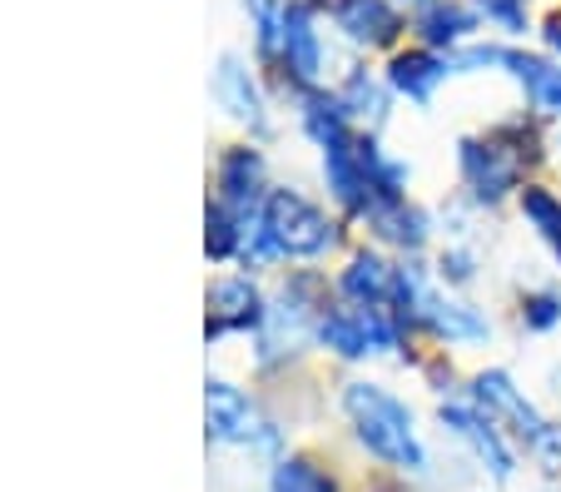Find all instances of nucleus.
<instances>
[{"instance_id":"nucleus-1","label":"nucleus","mask_w":561,"mask_h":492,"mask_svg":"<svg viewBox=\"0 0 561 492\" xmlns=\"http://www.w3.org/2000/svg\"><path fill=\"white\" fill-rule=\"evenodd\" d=\"M343 413H348L353 438L368 458H378L382 468L408 472V478H427L433 458L417 438V417L403 398H392L382 384H348L343 388Z\"/></svg>"},{"instance_id":"nucleus-2","label":"nucleus","mask_w":561,"mask_h":492,"mask_svg":"<svg viewBox=\"0 0 561 492\" xmlns=\"http://www.w3.org/2000/svg\"><path fill=\"white\" fill-rule=\"evenodd\" d=\"M264 225H268V234H274V244L284 259H318V254H329L333 239H339L333 234L339 225H333L313 199H304L298 190H268Z\"/></svg>"},{"instance_id":"nucleus-3","label":"nucleus","mask_w":561,"mask_h":492,"mask_svg":"<svg viewBox=\"0 0 561 492\" xmlns=\"http://www.w3.org/2000/svg\"><path fill=\"white\" fill-rule=\"evenodd\" d=\"M437 417H443V428L453 433L467 453H472L477 468L488 472L492 482L507 488V482L517 478V453H512V443L502 438V428L477 403H443L437 408Z\"/></svg>"},{"instance_id":"nucleus-4","label":"nucleus","mask_w":561,"mask_h":492,"mask_svg":"<svg viewBox=\"0 0 561 492\" xmlns=\"http://www.w3.org/2000/svg\"><path fill=\"white\" fill-rule=\"evenodd\" d=\"M472 403L482 408L497 428H507L522 448H531V438L551 423V417H541V408L531 403V398L512 384V374H502V368H482V374L472 378Z\"/></svg>"},{"instance_id":"nucleus-5","label":"nucleus","mask_w":561,"mask_h":492,"mask_svg":"<svg viewBox=\"0 0 561 492\" xmlns=\"http://www.w3.org/2000/svg\"><path fill=\"white\" fill-rule=\"evenodd\" d=\"M204 423H209V438L229 443V448H254L259 433L268 428V417H259L254 398L244 388H233L229 378L204 384Z\"/></svg>"},{"instance_id":"nucleus-6","label":"nucleus","mask_w":561,"mask_h":492,"mask_svg":"<svg viewBox=\"0 0 561 492\" xmlns=\"http://www.w3.org/2000/svg\"><path fill=\"white\" fill-rule=\"evenodd\" d=\"M268 323V304L264 294L254 289L249 274H229V278H214L209 284V323H204V339H224V333H249V329H264Z\"/></svg>"},{"instance_id":"nucleus-7","label":"nucleus","mask_w":561,"mask_h":492,"mask_svg":"<svg viewBox=\"0 0 561 492\" xmlns=\"http://www.w3.org/2000/svg\"><path fill=\"white\" fill-rule=\"evenodd\" d=\"M264 155L249 150V145H233V150L219 155V204L239 219V229L254 225L264 215Z\"/></svg>"},{"instance_id":"nucleus-8","label":"nucleus","mask_w":561,"mask_h":492,"mask_svg":"<svg viewBox=\"0 0 561 492\" xmlns=\"http://www.w3.org/2000/svg\"><path fill=\"white\" fill-rule=\"evenodd\" d=\"M457 164H462V184L472 190L477 204H497L507 190H517V155L497 139H472L457 145Z\"/></svg>"},{"instance_id":"nucleus-9","label":"nucleus","mask_w":561,"mask_h":492,"mask_svg":"<svg viewBox=\"0 0 561 492\" xmlns=\"http://www.w3.org/2000/svg\"><path fill=\"white\" fill-rule=\"evenodd\" d=\"M323 180H329L333 199L348 209V215H373L378 209V194H373V180L368 170L358 164V135L323 150Z\"/></svg>"},{"instance_id":"nucleus-10","label":"nucleus","mask_w":561,"mask_h":492,"mask_svg":"<svg viewBox=\"0 0 561 492\" xmlns=\"http://www.w3.org/2000/svg\"><path fill=\"white\" fill-rule=\"evenodd\" d=\"M214 95H219V105L229 110L239 125H249L254 135H268V115H264V100H259V85H254V76H249V65L239 60L233 50L219 55V70H214Z\"/></svg>"},{"instance_id":"nucleus-11","label":"nucleus","mask_w":561,"mask_h":492,"mask_svg":"<svg viewBox=\"0 0 561 492\" xmlns=\"http://www.w3.org/2000/svg\"><path fill=\"white\" fill-rule=\"evenodd\" d=\"M278 60L288 65V76L298 85H313L323 76V45H318L313 31V5L308 0H288V15H284V55Z\"/></svg>"},{"instance_id":"nucleus-12","label":"nucleus","mask_w":561,"mask_h":492,"mask_svg":"<svg viewBox=\"0 0 561 492\" xmlns=\"http://www.w3.org/2000/svg\"><path fill=\"white\" fill-rule=\"evenodd\" d=\"M333 21L353 45H392L398 41V11L388 0H333Z\"/></svg>"},{"instance_id":"nucleus-13","label":"nucleus","mask_w":561,"mask_h":492,"mask_svg":"<svg viewBox=\"0 0 561 492\" xmlns=\"http://www.w3.org/2000/svg\"><path fill=\"white\" fill-rule=\"evenodd\" d=\"M447 76H453V70H447V55H433V50H403V55H392V65H388V85L398 90V95L417 100V105H427L433 90L443 85Z\"/></svg>"},{"instance_id":"nucleus-14","label":"nucleus","mask_w":561,"mask_h":492,"mask_svg":"<svg viewBox=\"0 0 561 492\" xmlns=\"http://www.w3.org/2000/svg\"><path fill=\"white\" fill-rule=\"evenodd\" d=\"M423 323L447 343H488L492 339V323L462 299H437L433 294L423 309Z\"/></svg>"},{"instance_id":"nucleus-15","label":"nucleus","mask_w":561,"mask_h":492,"mask_svg":"<svg viewBox=\"0 0 561 492\" xmlns=\"http://www.w3.org/2000/svg\"><path fill=\"white\" fill-rule=\"evenodd\" d=\"M512 70V80H517L522 90H527V100L537 110H547V115H561V70L551 60H537V55H522V50H507V60H502Z\"/></svg>"},{"instance_id":"nucleus-16","label":"nucleus","mask_w":561,"mask_h":492,"mask_svg":"<svg viewBox=\"0 0 561 492\" xmlns=\"http://www.w3.org/2000/svg\"><path fill=\"white\" fill-rule=\"evenodd\" d=\"M392 274H398V268H388L373 249H358V254L348 259V268H343L339 289L348 294L353 304H382V299H392Z\"/></svg>"},{"instance_id":"nucleus-17","label":"nucleus","mask_w":561,"mask_h":492,"mask_svg":"<svg viewBox=\"0 0 561 492\" xmlns=\"http://www.w3.org/2000/svg\"><path fill=\"white\" fill-rule=\"evenodd\" d=\"M373 229H378L382 239H388V244H398V249H408V254H417V249L427 244V215L423 209H413V204L408 199H398V204H378V209H373Z\"/></svg>"},{"instance_id":"nucleus-18","label":"nucleus","mask_w":561,"mask_h":492,"mask_svg":"<svg viewBox=\"0 0 561 492\" xmlns=\"http://www.w3.org/2000/svg\"><path fill=\"white\" fill-rule=\"evenodd\" d=\"M268 492H339V478L308 453H288L268 468Z\"/></svg>"},{"instance_id":"nucleus-19","label":"nucleus","mask_w":561,"mask_h":492,"mask_svg":"<svg viewBox=\"0 0 561 492\" xmlns=\"http://www.w3.org/2000/svg\"><path fill=\"white\" fill-rule=\"evenodd\" d=\"M313 333H318V343L323 348H333L339 358H368V339H363V329H358V319H353V309H323L318 313V323H313Z\"/></svg>"},{"instance_id":"nucleus-20","label":"nucleus","mask_w":561,"mask_h":492,"mask_svg":"<svg viewBox=\"0 0 561 492\" xmlns=\"http://www.w3.org/2000/svg\"><path fill=\"white\" fill-rule=\"evenodd\" d=\"M339 105L348 110V119L358 115V119H368V125L378 129L382 119H388V90H382L378 80H373L368 70H363V65H358V70H353V76L343 80V90H339Z\"/></svg>"},{"instance_id":"nucleus-21","label":"nucleus","mask_w":561,"mask_h":492,"mask_svg":"<svg viewBox=\"0 0 561 492\" xmlns=\"http://www.w3.org/2000/svg\"><path fill=\"white\" fill-rule=\"evenodd\" d=\"M517 204H522V219H527V225L551 244V254L561 259V199L551 190H541V184H527Z\"/></svg>"},{"instance_id":"nucleus-22","label":"nucleus","mask_w":561,"mask_h":492,"mask_svg":"<svg viewBox=\"0 0 561 492\" xmlns=\"http://www.w3.org/2000/svg\"><path fill=\"white\" fill-rule=\"evenodd\" d=\"M477 31V15L462 11V5H433V11H423V41L433 45H462L467 35Z\"/></svg>"},{"instance_id":"nucleus-23","label":"nucleus","mask_w":561,"mask_h":492,"mask_svg":"<svg viewBox=\"0 0 561 492\" xmlns=\"http://www.w3.org/2000/svg\"><path fill=\"white\" fill-rule=\"evenodd\" d=\"M204 225H209V234H204V249H209V259H233V254H239V239H244V229H239V219H233L219 199L209 204Z\"/></svg>"},{"instance_id":"nucleus-24","label":"nucleus","mask_w":561,"mask_h":492,"mask_svg":"<svg viewBox=\"0 0 561 492\" xmlns=\"http://www.w3.org/2000/svg\"><path fill=\"white\" fill-rule=\"evenodd\" d=\"M527 458L537 462L547 478H561V423H547V428L531 438V448H527Z\"/></svg>"},{"instance_id":"nucleus-25","label":"nucleus","mask_w":561,"mask_h":492,"mask_svg":"<svg viewBox=\"0 0 561 492\" xmlns=\"http://www.w3.org/2000/svg\"><path fill=\"white\" fill-rule=\"evenodd\" d=\"M522 323H527L531 333H547L561 323V299L557 294H527V304H522Z\"/></svg>"},{"instance_id":"nucleus-26","label":"nucleus","mask_w":561,"mask_h":492,"mask_svg":"<svg viewBox=\"0 0 561 492\" xmlns=\"http://www.w3.org/2000/svg\"><path fill=\"white\" fill-rule=\"evenodd\" d=\"M482 11L502 31H527V0H482Z\"/></svg>"},{"instance_id":"nucleus-27","label":"nucleus","mask_w":561,"mask_h":492,"mask_svg":"<svg viewBox=\"0 0 561 492\" xmlns=\"http://www.w3.org/2000/svg\"><path fill=\"white\" fill-rule=\"evenodd\" d=\"M472 274H477L472 249H447L443 254V278L447 284H472Z\"/></svg>"},{"instance_id":"nucleus-28","label":"nucleus","mask_w":561,"mask_h":492,"mask_svg":"<svg viewBox=\"0 0 561 492\" xmlns=\"http://www.w3.org/2000/svg\"><path fill=\"white\" fill-rule=\"evenodd\" d=\"M541 35H547V45L561 55V15H551V21H547V31H541Z\"/></svg>"},{"instance_id":"nucleus-29","label":"nucleus","mask_w":561,"mask_h":492,"mask_svg":"<svg viewBox=\"0 0 561 492\" xmlns=\"http://www.w3.org/2000/svg\"><path fill=\"white\" fill-rule=\"evenodd\" d=\"M408 11H433V5H443V0H403Z\"/></svg>"},{"instance_id":"nucleus-30","label":"nucleus","mask_w":561,"mask_h":492,"mask_svg":"<svg viewBox=\"0 0 561 492\" xmlns=\"http://www.w3.org/2000/svg\"><path fill=\"white\" fill-rule=\"evenodd\" d=\"M551 388H557V398H561V364L551 368Z\"/></svg>"}]
</instances>
